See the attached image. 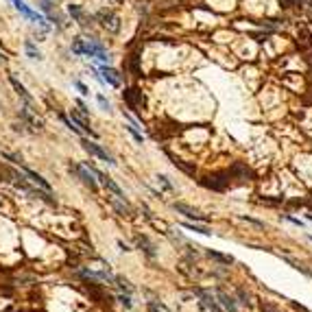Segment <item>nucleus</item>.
I'll return each instance as SVG.
<instances>
[{
  "label": "nucleus",
  "instance_id": "obj_24",
  "mask_svg": "<svg viewBox=\"0 0 312 312\" xmlns=\"http://www.w3.org/2000/svg\"><path fill=\"white\" fill-rule=\"evenodd\" d=\"M279 3H282V7H286V9H288V7H295V5H297L299 0H279Z\"/></svg>",
  "mask_w": 312,
  "mask_h": 312
},
{
  "label": "nucleus",
  "instance_id": "obj_5",
  "mask_svg": "<svg viewBox=\"0 0 312 312\" xmlns=\"http://www.w3.org/2000/svg\"><path fill=\"white\" fill-rule=\"evenodd\" d=\"M81 144H83V149H85V151H88V153H92V155H96L98 160H103V162H109V164H116V162H114V158H112V155H109L107 151H103V149H100L98 144L90 142V140H83Z\"/></svg>",
  "mask_w": 312,
  "mask_h": 312
},
{
  "label": "nucleus",
  "instance_id": "obj_21",
  "mask_svg": "<svg viewBox=\"0 0 312 312\" xmlns=\"http://www.w3.org/2000/svg\"><path fill=\"white\" fill-rule=\"evenodd\" d=\"M42 9L46 13H53V3H50V0H42Z\"/></svg>",
  "mask_w": 312,
  "mask_h": 312
},
{
  "label": "nucleus",
  "instance_id": "obj_17",
  "mask_svg": "<svg viewBox=\"0 0 312 312\" xmlns=\"http://www.w3.org/2000/svg\"><path fill=\"white\" fill-rule=\"evenodd\" d=\"M24 48H27V53H29V57H31V59H42L40 50L35 48V46H33V42H31V40H29V42L24 44Z\"/></svg>",
  "mask_w": 312,
  "mask_h": 312
},
{
  "label": "nucleus",
  "instance_id": "obj_18",
  "mask_svg": "<svg viewBox=\"0 0 312 312\" xmlns=\"http://www.w3.org/2000/svg\"><path fill=\"white\" fill-rule=\"evenodd\" d=\"M68 11H70V15H72L74 20H79V22L83 20V9H81V7H76V5H70V7H68Z\"/></svg>",
  "mask_w": 312,
  "mask_h": 312
},
{
  "label": "nucleus",
  "instance_id": "obj_1",
  "mask_svg": "<svg viewBox=\"0 0 312 312\" xmlns=\"http://www.w3.org/2000/svg\"><path fill=\"white\" fill-rule=\"evenodd\" d=\"M11 3H13V7H15V9H18L22 15H24V18H29L31 22H37V24H40V27H44V29H48V22H46V20L42 18L40 13H35L33 9H29V5L24 3V0H11Z\"/></svg>",
  "mask_w": 312,
  "mask_h": 312
},
{
  "label": "nucleus",
  "instance_id": "obj_12",
  "mask_svg": "<svg viewBox=\"0 0 312 312\" xmlns=\"http://www.w3.org/2000/svg\"><path fill=\"white\" fill-rule=\"evenodd\" d=\"M197 295H199L201 299H203V306H205L207 310H212V312H221V308H218V303H216L212 297H210L207 293H203V291H197Z\"/></svg>",
  "mask_w": 312,
  "mask_h": 312
},
{
  "label": "nucleus",
  "instance_id": "obj_6",
  "mask_svg": "<svg viewBox=\"0 0 312 312\" xmlns=\"http://www.w3.org/2000/svg\"><path fill=\"white\" fill-rule=\"evenodd\" d=\"M70 170H74V173L81 177V181L88 186L90 190H96V181L92 179V170L88 166H70Z\"/></svg>",
  "mask_w": 312,
  "mask_h": 312
},
{
  "label": "nucleus",
  "instance_id": "obj_7",
  "mask_svg": "<svg viewBox=\"0 0 312 312\" xmlns=\"http://www.w3.org/2000/svg\"><path fill=\"white\" fill-rule=\"evenodd\" d=\"M173 207L177 210V212L186 214V216H188V218H194V221H207V218H205L203 214H201V212H197V210H192L190 205H186V203H175Z\"/></svg>",
  "mask_w": 312,
  "mask_h": 312
},
{
  "label": "nucleus",
  "instance_id": "obj_3",
  "mask_svg": "<svg viewBox=\"0 0 312 312\" xmlns=\"http://www.w3.org/2000/svg\"><path fill=\"white\" fill-rule=\"evenodd\" d=\"M124 100H127V105L131 107V109H142L144 107V103H146V98H144V94L140 92L138 88H129L127 92H124Z\"/></svg>",
  "mask_w": 312,
  "mask_h": 312
},
{
  "label": "nucleus",
  "instance_id": "obj_22",
  "mask_svg": "<svg viewBox=\"0 0 312 312\" xmlns=\"http://www.w3.org/2000/svg\"><path fill=\"white\" fill-rule=\"evenodd\" d=\"M74 85H76V90H79L81 94H90V92H88V88H85V85H83L81 81H74Z\"/></svg>",
  "mask_w": 312,
  "mask_h": 312
},
{
  "label": "nucleus",
  "instance_id": "obj_23",
  "mask_svg": "<svg viewBox=\"0 0 312 312\" xmlns=\"http://www.w3.org/2000/svg\"><path fill=\"white\" fill-rule=\"evenodd\" d=\"M120 303H122L124 308H131V299L127 297V295H120Z\"/></svg>",
  "mask_w": 312,
  "mask_h": 312
},
{
  "label": "nucleus",
  "instance_id": "obj_16",
  "mask_svg": "<svg viewBox=\"0 0 312 312\" xmlns=\"http://www.w3.org/2000/svg\"><path fill=\"white\" fill-rule=\"evenodd\" d=\"M207 255H210V258H214V260H218V262H223V264H231V262H233V258H231V255H223V253H216V251H212V249H210V251H207Z\"/></svg>",
  "mask_w": 312,
  "mask_h": 312
},
{
  "label": "nucleus",
  "instance_id": "obj_19",
  "mask_svg": "<svg viewBox=\"0 0 312 312\" xmlns=\"http://www.w3.org/2000/svg\"><path fill=\"white\" fill-rule=\"evenodd\" d=\"M186 227L188 229H192V231H197V233H203V236H210V229H205V227H197V225H190V223H186Z\"/></svg>",
  "mask_w": 312,
  "mask_h": 312
},
{
  "label": "nucleus",
  "instance_id": "obj_11",
  "mask_svg": "<svg viewBox=\"0 0 312 312\" xmlns=\"http://www.w3.org/2000/svg\"><path fill=\"white\" fill-rule=\"evenodd\" d=\"M9 81H11V85H13V90L18 92V94H20L22 98H24L27 103H33V98H31V94H29V92H27V88H24V85H22V83H20L18 79H15V76H9Z\"/></svg>",
  "mask_w": 312,
  "mask_h": 312
},
{
  "label": "nucleus",
  "instance_id": "obj_14",
  "mask_svg": "<svg viewBox=\"0 0 312 312\" xmlns=\"http://www.w3.org/2000/svg\"><path fill=\"white\" fill-rule=\"evenodd\" d=\"M218 299H221V303L225 308H227L229 312H236V303H233V299L229 297L227 293H218Z\"/></svg>",
  "mask_w": 312,
  "mask_h": 312
},
{
  "label": "nucleus",
  "instance_id": "obj_13",
  "mask_svg": "<svg viewBox=\"0 0 312 312\" xmlns=\"http://www.w3.org/2000/svg\"><path fill=\"white\" fill-rule=\"evenodd\" d=\"M136 243H138V247H142V249H144V251H146V255H149V258H155L153 245H151V243H149V240H146L144 236H138V240H136Z\"/></svg>",
  "mask_w": 312,
  "mask_h": 312
},
{
  "label": "nucleus",
  "instance_id": "obj_4",
  "mask_svg": "<svg viewBox=\"0 0 312 312\" xmlns=\"http://www.w3.org/2000/svg\"><path fill=\"white\" fill-rule=\"evenodd\" d=\"M96 18L100 20V24H103L105 29H109L112 33H118V29H120V24H118V18L109 11V9H100L98 13H96Z\"/></svg>",
  "mask_w": 312,
  "mask_h": 312
},
{
  "label": "nucleus",
  "instance_id": "obj_8",
  "mask_svg": "<svg viewBox=\"0 0 312 312\" xmlns=\"http://www.w3.org/2000/svg\"><path fill=\"white\" fill-rule=\"evenodd\" d=\"M103 74H105V81L109 85H114V88H120V76H118V72H116L114 68L103 66Z\"/></svg>",
  "mask_w": 312,
  "mask_h": 312
},
{
  "label": "nucleus",
  "instance_id": "obj_15",
  "mask_svg": "<svg viewBox=\"0 0 312 312\" xmlns=\"http://www.w3.org/2000/svg\"><path fill=\"white\" fill-rule=\"evenodd\" d=\"M299 40H301V48H310L312 46V37L308 29H299Z\"/></svg>",
  "mask_w": 312,
  "mask_h": 312
},
{
  "label": "nucleus",
  "instance_id": "obj_10",
  "mask_svg": "<svg viewBox=\"0 0 312 312\" xmlns=\"http://www.w3.org/2000/svg\"><path fill=\"white\" fill-rule=\"evenodd\" d=\"M22 118H24L29 124H33V127H37V129H42V127H44L42 118H37V116H35L33 112H31L29 107H24V109H22Z\"/></svg>",
  "mask_w": 312,
  "mask_h": 312
},
{
  "label": "nucleus",
  "instance_id": "obj_2",
  "mask_svg": "<svg viewBox=\"0 0 312 312\" xmlns=\"http://www.w3.org/2000/svg\"><path fill=\"white\" fill-rule=\"evenodd\" d=\"M81 55H90V57H96V59H100V61H107V59H109L107 50H105L98 42H94V40L81 44Z\"/></svg>",
  "mask_w": 312,
  "mask_h": 312
},
{
  "label": "nucleus",
  "instance_id": "obj_26",
  "mask_svg": "<svg viewBox=\"0 0 312 312\" xmlns=\"http://www.w3.org/2000/svg\"><path fill=\"white\" fill-rule=\"evenodd\" d=\"M0 59H3V57H0Z\"/></svg>",
  "mask_w": 312,
  "mask_h": 312
},
{
  "label": "nucleus",
  "instance_id": "obj_25",
  "mask_svg": "<svg viewBox=\"0 0 312 312\" xmlns=\"http://www.w3.org/2000/svg\"><path fill=\"white\" fill-rule=\"evenodd\" d=\"M131 68H134V72L136 74H140V68H138V57L134 55V59H131Z\"/></svg>",
  "mask_w": 312,
  "mask_h": 312
},
{
  "label": "nucleus",
  "instance_id": "obj_20",
  "mask_svg": "<svg viewBox=\"0 0 312 312\" xmlns=\"http://www.w3.org/2000/svg\"><path fill=\"white\" fill-rule=\"evenodd\" d=\"M98 105L103 107V112H109V109H112V105H109V100H107L105 96H100V94H98Z\"/></svg>",
  "mask_w": 312,
  "mask_h": 312
},
{
  "label": "nucleus",
  "instance_id": "obj_9",
  "mask_svg": "<svg viewBox=\"0 0 312 312\" xmlns=\"http://www.w3.org/2000/svg\"><path fill=\"white\" fill-rule=\"evenodd\" d=\"M22 170H24V175H27V177H31V179H33V181H35L37 186H40V188H42V190H46V192H50V184H48V181H46V179H44V177H40V175H37V173H33V170H29V168H22Z\"/></svg>",
  "mask_w": 312,
  "mask_h": 312
}]
</instances>
